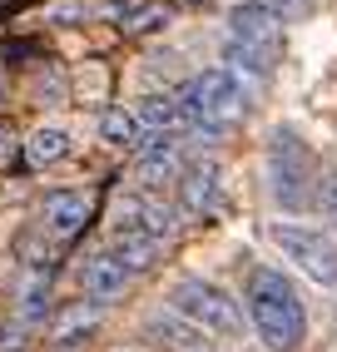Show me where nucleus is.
<instances>
[{
	"label": "nucleus",
	"instance_id": "1",
	"mask_svg": "<svg viewBox=\"0 0 337 352\" xmlns=\"http://www.w3.org/2000/svg\"><path fill=\"white\" fill-rule=\"evenodd\" d=\"M248 318H253V327H258V338H263L268 352H298V342L307 333L303 298L278 268H258L248 278Z\"/></svg>",
	"mask_w": 337,
	"mask_h": 352
},
{
	"label": "nucleus",
	"instance_id": "2",
	"mask_svg": "<svg viewBox=\"0 0 337 352\" xmlns=\"http://www.w3.org/2000/svg\"><path fill=\"white\" fill-rule=\"evenodd\" d=\"M174 100L184 109V120L199 124V129H208V134L224 129V124H233L238 114H243V89H238L233 69H204V75H194Z\"/></svg>",
	"mask_w": 337,
	"mask_h": 352
},
{
	"label": "nucleus",
	"instance_id": "3",
	"mask_svg": "<svg viewBox=\"0 0 337 352\" xmlns=\"http://www.w3.org/2000/svg\"><path fill=\"white\" fill-rule=\"evenodd\" d=\"M168 313H179L184 322H194L199 333H208V338H238V333H243L238 302L224 288L204 283V278H179L174 293H168Z\"/></svg>",
	"mask_w": 337,
	"mask_h": 352
},
{
	"label": "nucleus",
	"instance_id": "4",
	"mask_svg": "<svg viewBox=\"0 0 337 352\" xmlns=\"http://www.w3.org/2000/svg\"><path fill=\"white\" fill-rule=\"evenodd\" d=\"M268 184H273V199L283 208H303L312 199V164L307 149L293 129H278L273 134V149H268Z\"/></svg>",
	"mask_w": 337,
	"mask_h": 352
},
{
	"label": "nucleus",
	"instance_id": "5",
	"mask_svg": "<svg viewBox=\"0 0 337 352\" xmlns=\"http://www.w3.org/2000/svg\"><path fill=\"white\" fill-rule=\"evenodd\" d=\"M273 243L293 258V263L323 288H337V243L327 239L323 228L307 223H273Z\"/></svg>",
	"mask_w": 337,
	"mask_h": 352
},
{
	"label": "nucleus",
	"instance_id": "6",
	"mask_svg": "<svg viewBox=\"0 0 337 352\" xmlns=\"http://www.w3.org/2000/svg\"><path fill=\"white\" fill-rule=\"evenodd\" d=\"M114 233H144V239H168L174 233V208L154 194H119L114 199Z\"/></svg>",
	"mask_w": 337,
	"mask_h": 352
},
{
	"label": "nucleus",
	"instance_id": "7",
	"mask_svg": "<svg viewBox=\"0 0 337 352\" xmlns=\"http://www.w3.org/2000/svg\"><path fill=\"white\" fill-rule=\"evenodd\" d=\"M228 40L278 55V45H283V15L273 6H263V0H243V6L228 10Z\"/></svg>",
	"mask_w": 337,
	"mask_h": 352
},
{
	"label": "nucleus",
	"instance_id": "8",
	"mask_svg": "<svg viewBox=\"0 0 337 352\" xmlns=\"http://www.w3.org/2000/svg\"><path fill=\"white\" fill-rule=\"evenodd\" d=\"M179 174H184L179 139H144L139 144V164H134L139 194H154V189H164V184H174Z\"/></svg>",
	"mask_w": 337,
	"mask_h": 352
},
{
	"label": "nucleus",
	"instance_id": "9",
	"mask_svg": "<svg viewBox=\"0 0 337 352\" xmlns=\"http://www.w3.org/2000/svg\"><path fill=\"white\" fill-rule=\"evenodd\" d=\"M129 268L124 263H119V258L105 248V253H94V258H85V268H80V288L94 298V302H100V308H105V302H114V298H124V288H129Z\"/></svg>",
	"mask_w": 337,
	"mask_h": 352
},
{
	"label": "nucleus",
	"instance_id": "10",
	"mask_svg": "<svg viewBox=\"0 0 337 352\" xmlns=\"http://www.w3.org/2000/svg\"><path fill=\"white\" fill-rule=\"evenodd\" d=\"M40 223H45V233H55V239H75V233L89 223V199H85L80 189H55V194H45Z\"/></svg>",
	"mask_w": 337,
	"mask_h": 352
},
{
	"label": "nucleus",
	"instance_id": "11",
	"mask_svg": "<svg viewBox=\"0 0 337 352\" xmlns=\"http://www.w3.org/2000/svg\"><path fill=\"white\" fill-rule=\"evenodd\" d=\"M100 10L124 35H149V30H164L174 20V6H164V0H105Z\"/></svg>",
	"mask_w": 337,
	"mask_h": 352
},
{
	"label": "nucleus",
	"instance_id": "12",
	"mask_svg": "<svg viewBox=\"0 0 337 352\" xmlns=\"http://www.w3.org/2000/svg\"><path fill=\"white\" fill-rule=\"evenodd\" d=\"M144 327H149V338L164 352H219V342H213L208 333H199L194 322H184L179 313H154Z\"/></svg>",
	"mask_w": 337,
	"mask_h": 352
},
{
	"label": "nucleus",
	"instance_id": "13",
	"mask_svg": "<svg viewBox=\"0 0 337 352\" xmlns=\"http://www.w3.org/2000/svg\"><path fill=\"white\" fill-rule=\"evenodd\" d=\"M224 169L213 159H204V164H194V169H184V208L188 214H213V204H219V194H224Z\"/></svg>",
	"mask_w": 337,
	"mask_h": 352
},
{
	"label": "nucleus",
	"instance_id": "14",
	"mask_svg": "<svg viewBox=\"0 0 337 352\" xmlns=\"http://www.w3.org/2000/svg\"><path fill=\"white\" fill-rule=\"evenodd\" d=\"M134 120H139L144 139H174V129L188 124L174 95H149V100H139V104H134Z\"/></svg>",
	"mask_w": 337,
	"mask_h": 352
},
{
	"label": "nucleus",
	"instance_id": "15",
	"mask_svg": "<svg viewBox=\"0 0 337 352\" xmlns=\"http://www.w3.org/2000/svg\"><path fill=\"white\" fill-rule=\"evenodd\" d=\"M159 239H144V233H114L109 239V253L124 263L129 273H144V268H154V258H159Z\"/></svg>",
	"mask_w": 337,
	"mask_h": 352
},
{
	"label": "nucleus",
	"instance_id": "16",
	"mask_svg": "<svg viewBox=\"0 0 337 352\" xmlns=\"http://www.w3.org/2000/svg\"><path fill=\"white\" fill-rule=\"evenodd\" d=\"M94 322H100V302H75V308L60 318V327H55V347L69 352L85 333H94Z\"/></svg>",
	"mask_w": 337,
	"mask_h": 352
},
{
	"label": "nucleus",
	"instance_id": "17",
	"mask_svg": "<svg viewBox=\"0 0 337 352\" xmlns=\"http://www.w3.org/2000/svg\"><path fill=\"white\" fill-rule=\"evenodd\" d=\"M100 134L109 139V144H124V149H139L144 144V129L134 120V109H124V104H114V109L100 114Z\"/></svg>",
	"mask_w": 337,
	"mask_h": 352
},
{
	"label": "nucleus",
	"instance_id": "18",
	"mask_svg": "<svg viewBox=\"0 0 337 352\" xmlns=\"http://www.w3.org/2000/svg\"><path fill=\"white\" fill-rule=\"evenodd\" d=\"M25 159L35 164V169L69 159V134H65V129H35V134L25 139Z\"/></svg>",
	"mask_w": 337,
	"mask_h": 352
},
{
	"label": "nucleus",
	"instance_id": "19",
	"mask_svg": "<svg viewBox=\"0 0 337 352\" xmlns=\"http://www.w3.org/2000/svg\"><path fill=\"white\" fill-rule=\"evenodd\" d=\"M273 50H253V45H238V40H224V65L233 69H248V75H268L273 69Z\"/></svg>",
	"mask_w": 337,
	"mask_h": 352
},
{
	"label": "nucleus",
	"instance_id": "20",
	"mask_svg": "<svg viewBox=\"0 0 337 352\" xmlns=\"http://www.w3.org/2000/svg\"><path fill=\"white\" fill-rule=\"evenodd\" d=\"M312 194H318V208H323V219H327V223H337V174H323Z\"/></svg>",
	"mask_w": 337,
	"mask_h": 352
},
{
	"label": "nucleus",
	"instance_id": "21",
	"mask_svg": "<svg viewBox=\"0 0 337 352\" xmlns=\"http://www.w3.org/2000/svg\"><path fill=\"white\" fill-rule=\"evenodd\" d=\"M6 149H10V144H6V129H0V154H6Z\"/></svg>",
	"mask_w": 337,
	"mask_h": 352
},
{
	"label": "nucleus",
	"instance_id": "22",
	"mask_svg": "<svg viewBox=\"0 0 337 352\" xmlns=\"http://www.w3.org/2000/svg\"><path fill=\"white\" fill-rule=\"evenodd\" d=\"M0 6H6V10H15V6H20V0H0Z\"/></svg>",
	"mask_w": 337,
	"mask_h": 352
},
{
	"label": "nucleus",
	"instance_id": "23",
	"mask_svg": "<svg viewBox=\"0 0 337 352\" xmlns=\"http://www.w3.org/2000/svg\"><path fill=\"white\" fill-rule=\"evenodd\" d=\"M0 89H6V65H0Z\"/></svg>",
	"mask_w": 337,
	"mask_h": 352
}]
</instances>
